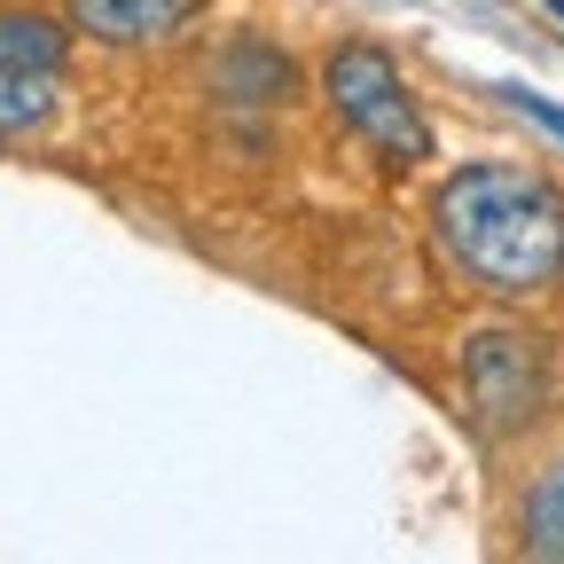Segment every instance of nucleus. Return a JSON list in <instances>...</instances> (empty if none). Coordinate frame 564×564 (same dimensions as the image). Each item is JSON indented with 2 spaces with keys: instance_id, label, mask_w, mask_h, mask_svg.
Wrapping results in <instances>:
<instances>
[{
  "instance_id": "obj_4",
  "label": "nucleus",
  "mask_w": 564,
  "mask_h": 564,
  "mask_svg": "<svg viewBox=\"0 0 564 564\" xmlns=\"http://www.w3.org/2000/svg\"><path fill=\"white\" fill-rule=\"evenodd\" d=\"M63 17L95 47H165L204 17V0H63Z\"/></svg>"
},
{
  "instance_id": "obj_2",
  "label": "nucleus",
  "mask_w": 564,
  "mask_h": 564,
  "mask_svg": "<svg viewBox=\"0 0 564 564\" xmlns=\"http://www.w3.org/2000/svg\"><path fill=\"white\" fill-rule=\"evenodd\" d=\"M322 102L337 110V126L361 141V150H377L400 173L432 158V118H423V102L400 79V63L377 40H337L322 55Z\"/></svg>"
},
{
  "instance_id": "obj_11",
  "label": "nucleus",
  "mask_w": 564,
  "mask_h": 564,
  "mask_svg": "<svg viewBox=\"0 0 564 564\" xmlns=\"http://www.w3.org/2000/svg\"><path fill=\"white\" fill-rule=\"evenodd\" d=\"M556 282H564V274H556Z\"/></svg>"
},
{
  "instance_id": "obj_10",
  "label": "nucleus",
  "mask_w": 564,
  "mask_h": 564,
  "mask_svg": "<svg viewBox=\"0 0 564 564\" xmlns=\"http://www.w3.org/2000/svg\"><path fill=\"white\" fill-rule=\"evenodd\" d=\"M541 9H549V17H556V24H564V0H541Z\"/></svg>"
},
{
  "instance_id": "obj_6",
  "label": "nucleus",
  "mask_w": 564,
  "mask_h": 564,
  "mask_svg": "<svg viewBox=\"0 0 564 564\" xmlns=\"http://www.w3.org/2000/svg\"><path fill=\"white\" fill-rule=\"evenodd\" d=\"M518 549L564 564V455L549 470H533V486L518 494Z\"/></svg>"
},
{
  "instance_id": "obj_8",
  "label": "nucleus",
  "mask_w": 564,
  "mask_h": 564,
  "mask_svg": "<svg viewBox=\"0 0 564 564\" xmlns=\"http://www.w3.org/2000/svg\"><path fill=\"white\" fill-rule=\"evenodd\" d=\"M47 118H55V79L47 70H0V141L40 133Z\"/></svg>"
},
{
  "instance_id": "obj_5",
  "label": "nucleus",
  "mask_w": 564,
  "mask_h": 564,
  "mask_svg": "<svg viewBox=\"0 0 564 564\" xmlns=\"http://www.w3.org/2000/svg\"><path fill=\"white\" fill-rule=\"evenodd\" d=\"M70 55V17L47 9H0V70H63Z\"/></svg>"
},
{
  "instance_id": "obj_9",
  "label": "nucleus",
  "mask_w": 564,
  "mask_h": 564,
  "mask_svg": "<svg viewBox=\"0 0 564 564\" xmlns=\"http://www.w3.org/2000/svg\"><path fill=\"white\" fill-rule=\"evenodd\" d=\"M510 102H518L525 118H541V126H549V133L564 141V110H549V102H541V95H525V87H510Z\"/></svg>"
},
{
  "instance_id": "obj_3",
  "label": "nucleus",
  "mask_w": 564,
  "mask_h": 564,
  "mask_svg": "<svg viewBox=\"0 0 564 564\" xmlns=\"http://www.w3.org/2000/svg\"><path fill=\"white\" fill-rule=\"evenodd\" d=\"M455 369H463V408L486 440H518L549 415L556 361H549V337L525 322H478L455 352Z\"/></svg>"
},
{
  "instance_id": "obj_7",
  "label": "nucleus",
  "mask_w": 564,
  "mask_h": 564,
  "mask_svg": "<svg viewBox=\"0 0 564 564\" xmlns=\"http://www.w3.org/2000/svg\"><path fill=\"white\" fill-rule=\"evenodd\" d=\"M291 87H299V70L282 63L267 40H236L220 55V95H236V102H282Z\"/></svg>"
},
{
  "instance_id": "obj_1",
  "label": "nucleus",
  "mask_w": 564,
  "mask_h": 564,
  "mask_svg": "<svg viewBox=\"0 0 564 564\" xmlns=\"http://www.w3.org/2000/svg\"><path fill=\"white\" fill-rule=\"evenodd\" d=\"M432 236L486 299H541L564 274V188L533 165H455L432 196Z\"/></svg>"
}]
</instances>
